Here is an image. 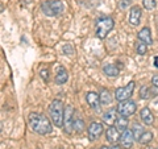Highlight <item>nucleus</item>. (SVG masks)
Wrapping results in <instances>:
<instances>
[{
	"instance_id": "f257e3e1",
	"label": "nucleus",
	"mask_w": 158,
	"mask_h": 149,
	"mask_svg": "<svg viewBox=\"0 0 158 149\" xmlns=\"http://www.w3.org/2000/svg\"><path fill=\"white\" fill-rule=\"evenodd\" d=\"M28 124L31 127V130L33 132L38 133V135H48L50 133L53 127H52V121L49 119L42 115V113H37V112H31L28 116Z\"/></svg>"
},
{
	"instance_id": "f03ea898",
	"label": "nucleus",
	"mask_w": 158,
	"mask_h": 149,
	"mask_svg": "<svg viewBox=\"0 0 158 149\" xmlns=\"http://www.w3.org/2000/svg\"><path fill=\"white\" fill-rule=\"evenodd\" d=\"M49 116L50 120L56 127L61 128L63 127V119H65V108H63V103L59 99H54L49 106Z\"/></svg>"
},
{
	"instance_id": "7ed1b4c3",
	"label": "nucleus",
	"mask_w": 158,
	"mask_h": 149,
	"mask_svg": "<svg viewBox=\"0 0 158 149\" xmlns=\"http://www.w3.org/2000/svg\"><path fill=\"white\" fill-rule=\"evenodd\" d=\"M113 25H115L113 19H111V17H100L96 21V25H95L96 37L100 38V40H104L108 36V33L113 29Z\"/></svg>"
},
{
	"instance_id": "20e7f679",
	"label": "nucleus",
	"mask_w": 158,
	"mask_h": 149,
	"mask_svg": "<svg viewBox=\"0 0 158 149\" xmlns=\"http://www.w3.org/2000/svg\"><path fill=\"white\" fill-rule=\"evenodd\" d=\"M41 9L46 16H57L63 12L65 7L61 0H48L41 4Z\"/></svg>"
},
{
	"instance_id": "39448f33",
	"label": "nucleus",
	"mask_w": 158,
	"mask_h": 149,
	"mask_svg": "<svg viewBox=\"0 0 158 149\" xmlns=\"http://www.w3.org/2000/svg\"><path fill=\"white\" fill-rule=\"evenodd\" d=\"M135 87H136V83L135 82H129L127 84V86L124 87H118L115 90V94H113V96H115V99L117 102H124V100H128L131 96L133 91H135Z\"/></svg>"
},
{
	"instance_id": "423d86ee",
	"label": "nucleus",
	"mask_w": 158,
	"mask_h": 149,
	"mask_svg": "<svg viewBox=\"0 0 158 149\" xmlns=\"http://www.w3.org/2000/svg\"><path fill=\"white\" fill-rule=\"evenodd\" d=\"M137 110V104L136 102H133V100H124V102H118L117 104V107H116V111L118 115H123V116H132L133 113L136 112Z\"/></svg>"
},
{
	"instance_id": "0eeeda50",
	"label": "nucleus",
	"mask_w": 158,
	"mask_h": 149,
	"mask_svg": "<svg viewBox=\"0 0 158 149\" xmlns=\"http://www.w3.org/2000/svg\"><path fill=\"white\" fill-rule=\"evenodd\" d=\"M74 108L71 106H67L65 108V119H63V130L66 133H71L74 131Z\"/></svg>"
},
{
	"instance_id": "6e6552de",
	"label": "nucleus",
	"mask_w": 158,
	"mask_h": 149,
	"mask_svg": "<svg viewBox=\"0 0 158 149\" xmlns=\"http://www.w3.org/2000/svg\"><path fill=\"white\" fill-rule=\"evenodd\" d=\"M104 132V127H103L102 123L99 121H92L88 127V140L90 141H95L99 137L103 135Z\"/></svg>"
},
{
	"instance_id": "1a4fd4ad",
	"label": "nucleus",
	"mask_w": 158,
	"mask_h": 149,
	"mask_svg": "<svg viewBox=\"0 0 158 149\" xmlns=\"http://www.w3.org/2000/svg\"><path fill=\"white\" fill-rule=\"evenodd\" d=\"M135 136H133V132L132 130H129V128H127V130H124L121 132V136H120V144L123 148H127L129 149L132 148L133 143H135Z\"/></svg>"
},
{
	"instance_id": "9d476101",
	"label": "nucleus",
	"mask_w": 158,
	"mask_h": 149,
	"mask_svg": "<svg viewBox=\"0 0 158 149\" xmlns=\"http://www.w3.org/2000/svg\"><path fill=\"white\" fill-rule=\"evenodd\" d=\"M86 102L88 103V106H90L92 110H99V106H100V95L96 94L95 91H88L86 94Z\"/></svg>"
},
{
	"instance_id": "9b49d317",
	"label": "nucleus",
	"mask_w": 158,
	"mask_h": 149,
	"mask_svg": "<svg viewBox=\"0 0 158 149\" xmlns=\"http://www.w3.org/2000/svg\"><path fill=\"white\" fill-rule=\"evenodd\" d=\"M141 8L138 6H135L131 8V12H129V24L132 27H137L140 25V21H141Z\"/></svg>"
},
{
	"instance_id": "f8f14e48",
	"label": "nucleus",
	"mask_w": 158,
	"mask_h": 149,
	"mask_svg": "<svg viewBox=\"0 0 158 149\" xmlns=\"http://www.w3.org/2000/svg\"><path fill=\"white\" fill-rule=\"evenodd\" d=\"M120 131L117 130L115 126H110L108 130L106 131V138L108 143L111 144H116L117 141H120Z\"/></svg>"
},
{
	"instance_id": "ddd939ff",
	"label": "nucleus",
	"mask_w": 158,
	"mask_h": 149,
	"mask_svg": "<svg viewBox=\"0 0 158 149\" xmlns=\"http://www.w3.org/2000/svg\"><path fill=\"white\" fill-rule=\"evenodd\" d=\"M137 38L140 40V41L145 42L146 45H152V44H153V37H152L150 28H149V27H144V28L141 29V31H138Z\"/></svg>"
},
{
	"instance_id": "4468645a",
	"label": "nucleus",
	"mask_w": 158,
	"mask_h": 149,
	"mask_svg": "<svg viewBox=\"0 0 158 149\" xmlns=\"http://www.w3.org/2000/svg\"><path fill=\"white\" fill-rule=\"evenodd\" d=\"M158 95V87H156L154 84H152L150 87L142 86L140 88V98L141 99H149L152 96H157Z\"/></svg>"
},
{
	"instance_id": "2eb2a0df",
	"label": "nucleus",
	"mask_w": 158,
	"mask_h": 149,
	"mask_svg": "<svg viewBox=\"0 0 158 149\" xmlns=\"http://www.w3.org/2000/svg\"><path fill=\"white\" fill-rule=\"evenodd\" d=\"M140 117H141L142 123L146 124V126H152V124L154 123V116H153V112L148 107H144L140 111Z\"/></svg>"
},
{
	"instance_id": "dca6fc26",
	"label": "nucleus",
	"mask_w": 158,
	"mask_h": 149,
	"mask_svg": "<svg viewBox=\"0 0 158 149\" xmlns=\"http://www.w3.org/2000/svg\"><path fill=\"white\" fill-rule=\"evenodd\" d=\"M103 73H104L107 77L116 78L118 74H120V67L116 66L115 63H107V65L103 66Z\"/></svg>"
},
{
	"instance_id": "f3484780",
	"label": "nucleus",
	"mask_w": 158,
	"mask_h": 149,
	"mask_svg": "<svg viewBox=\"0 0 158 149\" xmlns=\"http://www.w3.org/2000/svg\"><path fill=\"white\" fill-rule=\"evenodd\" d=\"M116 110H108L107 112H104L103 113V116H102V119H103V121H104L107 126H113L115 124V121H116Z\"/></svg>"
},
{
	"instance_id": "a211bd4d",
	"label": "nucleus",
	"mask_w": 158,
	"mask_h": 149,
	"mask_svg": "<svg viewBox=\"0 0 158 149\" xmlns=\"http://www.w3.org/2000/svg\"><path fill=\"white\" fill-rule=\"evenodd\" d=\"M69 81V73L66 71L65 67H59L58 71H57V75H56V83L57 84H65Z\"/></svg>"
},
{
	"instance_id": "6ab92c4d",
	"label": "nucleus",
	"mask_w": 158,
	"mask_h": 149,
	"mask_svg": "<svg viewBox=\"0 0 158 149\" xmlns=\"http://www.w3.org/2000/svg\"><path fill=\"white\" fill-rule=\"evenodd\" d=\"M100 102L102 104H104V106H107V104H111L112 100H113V98L115 96H112V94L110 90H107V88H100Z\"/></svg>"
},
{
	"instance_id": "aec40b11",
	"label": "nucleus",
	"mask_w": 158,
	"mask_h": 149,
	"mask_svg": "<svg viewBox=\"0 0 158 149\" xmlns=\"http://www.w3.org/2000/svg\"><path fill=\"white\" fill-rule=\"evenodd\" d=\"M128 117L127 116H123V115H118L117 117H116V121H115V127L117 128L118 131H124V130H127L128 128Z\"/></svg>"
},
{
	"instance_id": "412c9836",
	"label": "nucleus",
	"mask_w": 158,
	"mask_h": 149,
	"mask_svg": "<svg viewBox=\"0 0 158 149\" xmlns=\"http://www.w3.org/2000/svg\"><path fill=\"white\" fill-rule=\"evenodd\" d=\"M132 132H133V136H135V140L140 143V138L142 136V133L145 132V130H144V127H142L140 123H133Z\"/></svg>"
},
{
	"instance_id": "4be33fe9",
	"label": "nucleus",
	"mask_w": 158,
	"mask_h": 149,
	"mask_svg": "<svg viewBox=\"0 0 158 149\" xmlns=\"http://www.w3.org/2000/svg\"><path fill=\"white\" fill-rule=\"evenodd\" d=\"M135 49H136V53L137 54H140V56H144V54H146V52H148V45L145 42H142V41H138L136 42V46H135Z\"/></svg>"
},
{
	"instance_id": "5701e85b",
	"label": "nucleus",
	"mask_w": 158,
	"mask_h": 149,
	"mask_svg": "<svg viewBox=\"0 0 158 149\" xmlns=\"http://www.w3.org/2000/svg\"><path fill=\"white\" fill-rule=\"evenodd\" d=\"M74 131L78 132V133H82L85 131V121H83V119H74Z\"/></svg>"
},
{
	"instance_id": "b1692460",
	"label": "nucleus",
	"mask_w": 158,
	"mask_h": 149,
	"mask_svg": "<svg viewBox=\"0 0 158 149\" xmlns=\"http://www.w3.org/2000/svg\"><path fill=\"white\" fill-rule=\"evenodd\" d=\"M152 140H153V133L150 131H145L140 138V143L141 144H149Z\"/></svg>"
},
{
	"instance_id": "393cba45",
	"label": "nucleus",
	"mask_w": 158,
	"mask_h": 149,
	"mask_svg": "<svg viewBox=\"0 0 158 149\" xmlns=\"http://www.w3.org/2000/svg\"><path fill=\"white\" fill-rule=\"evenodd\" d=\"M142 4L146 9H154L156 8V0H142Z\"/></svg>"
},
{
	"instance_id": "a878e982",
	"label": "nucleus",
	"mask_w": 158,
	"mask_h": 149,
	"mask_svg": "<svg viewBox=\"0 0 158 149\" xmlns=\"http://www.w3.org/2000/svg\"><path fill=\"white\" fill-rule=\"evenodd\" d=\"M131 6V0H120V3H118V8L120 9H125Z\"/></svg>"
},
{
	"instance_id": "bb28decb",
	"label": "nucleus",
	"mask_w": 158,
	"mask_h": 149,
	"mask_svg": "<svg viewBox=\"0 0 158 149\" xmlns=\"http://www.w3.org/2000/svg\"><path fill=\"white\" fill-rule=\"evenodd\" d=\"M40 75H41V78L44 79V81H49V71L46 70V69H42V70L40 71Z\"/></svg>"
},
{
	"instance_id": "cd10ccee",
	"label": "nucleus",
	"mask_w": 158,
	"mask_h": 149,
	"mask_svg": "<svg viewBox=\"0 0 158 149\" xmlns=\"http://www.w3.org/2000/svg\"><path fill=\"white\" fill-rule=\"evenodd\" d=\"M63 53H65V54H73V53H74L73 46L69 45V44H66V45L63 46Z\"/></svg>"
},
{
	"instance_id": "c85d7f7f",
	"label": "nucleus",
	"mask_w": 158,
	"mask_h": 149,
	"mask_svg": "<svg viewBox=\"0 0 158 149\" xmlns=\"http://www.w3.org/2000/svg\"><path fill=\"white\" fill-rule=\"evenodd\" d=\"M152 84H154L156 87H158V75H154L152 78Z\"/></svg>"
},
{
	"instance_id": "c756f323",
	"label": "nucleus",
	"mask_w": 158,
	"mask_h": 149,
	"mask_svg": "<svg viewBox=\"0 0 158 149\" xmlns=\"http://www.w3.org/2000/svg\"><path fill=\"white\" fill-rule=\"evenodd\" d=\"M111 149H123V148H121V145H116V144H115V145L111 147Z\"/></svg>"
},
{
	"instance_id": "7c9ffc66",
	"label": "nucleus",
	"mask_w": 158,
	"mask_h": 149,
	"mask_svg": "<svg viewBox=\"0 0 158 149\" xmlns=\"http://www.w3.org/2000/svg\"><path fill=\"white\" fill-rule=\"evenodd\" d=\"M154 65L158 67V57H156V59H154Z\"/></svg>"
},
{
	"instance_id": "2f4dec72",
	"label": "nucleus",
	"mask_w": 158,
	"mask_h": 149,
	"mask_svg": "<svg viewBox=\"0 0 158 149\" xmlns=\"http://www.w3.org/2000/svg\"><path fill=\"white\" fill-rule=\"evenodd\" d=\"M100 149H111V147H107V145H103V147H100Z\"/></svg>"
},
{
	"instance_id": "473e14b6",
	"label": "nucleus",
	"mask_w": 158,
	"mask_h": 149,
	"mask_svg": "<svg viewBox=\"0 0 158 149\" xmlns=\"http://www.w3.org/2000/svg\"><path fill=\"white\" fill-rule=\"evenodd\" d=\"M157 149H158V148H157Z\"/></svg>"
}]
</instances>
